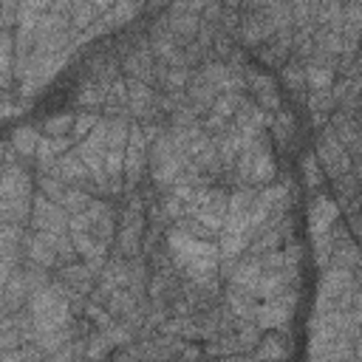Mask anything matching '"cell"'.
<instances>
[{
    "mask_svg": "<svg viewBox=\"0 0 362 362\" xmlns=\"http://www.w3.org/2000/svg\"><path fill=\"white\" fill-rule=\"evenodd\" d=\"M167 249H170L175 269L187 280L209 286V288H221V277H223L221 274V249L215 240L195 238L181 226H173V229H167Z\"/></svg>",
    "mask_w": 362,
    "mask_h": 362,
    "instance_id": "cell-1",
    "label": "cell"
},
{
    "mask_svg": "<svg viewBox=\"0 0 362 362\" xmlns=\"http://www.w3.org/2000/svg\"><path fill=\"white\" fill-rule=\"evenodd\" d=\"M277 175V164L272 156V136L257 133L243 144L235 158V181L240 187H266Z\"/></svg>",
    "mask_w": 362,
    "mask_h": 362,
    "instance_id": "cell-2",
    "label": "cell"
},
{
    "mask_svg": "<svg viewBox=\"0 0 362 362\" xmlns=\"http://www.w3.org/2000/svg\"><path fill=\"white\" fill-rule=\"evenodd\" d=\"M187 167H189V156L175 144L170 130L161 133L156 141H150V178L161 192L170 189L184 175Z\"/></svg>",
    "mask_w": 362,
    "mask_h": 362,
    "instance_id": "cell-3",
    "label": "cell"
},
{
    "mask_svg": "<svg viewBox=\"0 0 362 362\" xmlns=\"http://www.w3.org/2000/svg\"><path fill=\"white\" fill-rule=\"evenodd\" d=\"M297 305V286L280 291L277 297L272 300H260L257 303V311H255V322L260 325V331H272V328H286L288 320H291V311Z\"/></svg>",
    "mask_w": 362,
    "mask_h": 362,
    "instance_id": "cell-4",
    "label": "cell"
},
{
    "mask_svg": "<svg viewBox=\"0 0 362 362\" xmlns=\"http://www.w3.org/2000/svg\"><path fill=\"white\" fill-rule=\"evenodd\" d=\"M314 153H317V158H320V164H322V170H325L328 178H337V175H342V173L351 170V150L331 133L328 124L320 127V139H317Z\"/></svg>",
    "mask_w": 362,
    "mask_h": 362,
    "instance_id": "cell-5",
    "label": "cell"
},
{
    "mask_svg": "<svg viewBox=\"0 0 362 362\" xmlns=\"http://www.w3.org/2000/svg\"><path fill=\"white\" fill-rule=\"evenodd\" d=\"M31 229L48 232V235H59V232H71V212L57 204L54 198H48L45 192L34 195V212H31Z\"/></svg>",
    "mask_w": 362,
    "mask_h": 362,
    "instance_id": "cell-6",
    "label": "cell"
},
{
    "mask_svg": "<svg viewBox=\"0 0 362 362\" xmlns=\"http://www.w3.org/2000/svg\"><path fill=\"white\" fill-rule=\"evenodd\" d=\"M274 31H277V20H274L272 8H243L240 11V31H238V37L246 45H260Z\"/></svg>",
    "mask_w": 362,
    "mask_h": 362,
    "instance_id": "cell-7",
    "label": "cell"
},
{
    "mask_svg": "<svg viewBox=\"0 0 362 362\" xmlns=\"http://www.w3.org/2000/svg\"><path fill=\"white\" fill-rule=\"evenodd\" d=\"M23 255H25V260H31L37 266H45V269H57L59 266V252H57L54 235L40 232V229H28L25 232Z\"/></svg>",
    "mask_w": 362,
    "mask_h": 362,
    "instance_id": "cell-8",
    "label": "cell"
},
{
    "mask_svg": "<svg viewBox=\"0 0 362 362\" xmlns=\"http://www.w3.org/2000/svg\"><path fill=\"white\" fill-rule=\"evenodd\" d=\"M291 34H294V28H277L269 40H263L260 45H255L257 59L266 68H283L291 59Z\"/></svg>",
    "mask_w": 362,
    "mask_h": 362,
    "instance_id": "cell-9",
    "label": "cell"
},
{
    "mask_svg": "<svg viewBox=\"0 0 362 362\" xmlns=\"http://www.w3.org/2000/svg\"><path fill=\"white\" fill-rule=\"evenodd\" d=\"M164 20H167V25H170V31L175 34V40L181 42V45H187V42H192L195 37H198V31H201V14H195V11H181V8H167L164 11Z\"/></svg>",
    "mask_w": 362,
    "mask_h": 362,
    "instance_id": "cell-10",
    "label": "cell"
},
{
    "mask_svg": "<svg viewBox=\"0 0 362 362\" xmlns=\"http://www.w3.org/2000/svg\"><path fill=\"white\" fill-rule=\"evenodd\" d=\"M272 141L277 144L280 153H291L297 147V119L291 110L280 107L274 116H272Z\"/></svg>",
    "mask_w": 362,
    "mask_h": 362,
    "instance_id": "cell-11",
    "label": "cell"
},
{
    "mask_svg": "<svg viewBox=\"0 0 362 362\" xmlns=\"http://www.w3.org/2000/svg\"><path fill=\"white\" fill-rule=\"evenodd\" d=\"M339 218V206L334 204V198L328 195H317L308 206V226H311V235H322V232H331V226L337 223Z\"/></svg>",
    "mask_w": 362,
    "mask_h": 362,
    "instance_id": "cell-12",
    "label": "cell"
},
{
    "mask_svg": "<svg viewBox=\"0 0 362 362\" xmlns=\"http://www.w3.org/2000/svg\"><path fill=\"white\" fill-rule=\"evenodd\" d=\"M144 8L141 0H116L105 14H99V20L107 25V31H116L122 25H127L130 20H136V14Z\"/></svg>",
    "mask_w": 362,
    "mask_h": 362,
    "instance_id": "cell-13",
    "label": "cell"
},
{
    "mask_svg": "<svg viewBox=\"0 0 362 362\" xmlns=\"http://www.w3.org/2000/svg\"><path fill=\"white\" fill-rule=\"evenodd\" d=\"M280 76H283V85L291 90V96H303V93L308 90V82H305V65H303V59L291 57V59L280 68ZM303 99H305V96H303Z\"/></svg>",
    "mask_w": 362,
    "mask_h": 362,
    "instance_id": "cell-14",
    "label": "cell"
},
{
    "mask_svg": "<svg viewBox=\"0 0 362 362\" xmlns=\"http://www.w3.org/2000/svg\"><path fill=\"white\" fill-rule=\"evenodd\" d=\"M40 136H42V133H40L37 127H17V130L11 133V147L17 150V156L23 158V164H25V161H34Z\"/></svg>",
    "mask_w": 362,
    "mask_h": 362,
    "instance_id": "cell-15",
    "label": "cell"
},
{
    "mask_svg": "<svg viewBox=\"0 0 362 362\" xmlns=\"http://www.w3.org/2000/svg\"><path fill=\"white\" fill-rule=\"evenodd\" d=\"M288 354V345H286V337L280 334V328H272L266 337L257 339V348L252 351V356H286Z\"/></svg>",
    "mask_w": 362,
    "mask_h": 362,
    "instance_id": "cell-16",
    "label": "cell"
},
{
    "mask_svg": "<svg viewBox=\"0 0 362 362\" xmlns=\"http://www.w3.org/2000/svg\"><path fill=\"white\" fill-rule=\"evenodd\" d=\"M334 195L339 198V201H351V198H356V195H362V178L354 173V170H348V173H342V175H337L334 178Z\"/></svg>",
    "mask_w": 362,
    "mask_h": 362,
    "instance_id": "cell-17",
    "label": "cell"
},
{
    "mask_svg": "<svg viewBox=\"0 0 362 362\" xmlns=\"http://www.w3.org/2000/svg\"><path fill=\"white\" fill-rule=\"evenodd\" d=\"M74 119H76V113H54L40 124V133L42 136H71Z\"/></svg>",
    "mask_w": 362,
    "mask_h": 362,
    "instance_id": "cell-18",
    "label": "cell"
},
{
    "mask_svg": "<svg viewBox=\"0 0 362 362\" xmlns=\"http://www.w3.org/2000/svg\"><path fill=\"white\" fill-rule=\"evenodd\" d=\"M320 167L322 164H320L317 153H305L303 156V181H305L308 189H320V184H322V170Z\"/></svg>",
    "mask_w": 362,
    "mask_h": 362,
    "instance_id": "cell-19",
    "label": "cell"
},
{
    "mask_svg": "<svg viewBox=\"0 0 362 362\" xmlns=\"http://www.w3.org/2000/svg\"><path fill=\"white\" fill-rule=\"evenodd\" d=\"M99 113L96 110H82V113H76V119H74V130H71V139L74 141H82L96 124H99Z\"/></svg>",
    "mask_w": 362,
    "mask_h": 362,
    "instance_id": "cell-20",
    "label": "cell"
},
{
    "mask_svg": "<svg viewBox=\"0 0 362 362\" xmlns=\"http://www.w3.org/2000/svg\"><path fill=\"white\" fill-rule=\"evenodd\" d=\"M345 215H348V229L354 232V238H362V195L345 204Z\"/></svg>",
    "mask_w": 362,
    "mask_h": 362,
    "instance_id": "cell-21",
    "label": "cell"
},
{
    "mask_svg": "<svg viewBox=\"0 0 362 362\" xmlns=\"http://www.w3.org/2000/svg\"><path fill=\"white\" fill-rule=\"evenodd\" d=\"M342 17H345V25H351L354 31L362 34V3H348Z\"/></svg>",
    "mask_w": 362,
    "mask_h": 362,
    "instance_id": "cell-22",
    "label": "cell"
},
{
    "mask_svg": "<svg viewBox=\"0 0 362 362\" xmlns=\"http://www.w3.org/2000/svg\"><path fill=\"white\" fill-rule=\"evenodd\" d=\"M359 116H362V93H359Z\"/></svg>",
    "mask_w": 362,
    "mask_h": 362,
    "instance_id": "cell-23",
    "label": "cell"
}]
</instances>
